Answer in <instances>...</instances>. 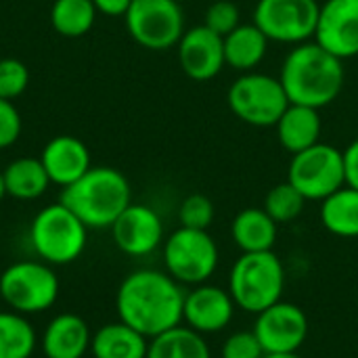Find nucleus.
I'll list each match as a JSON object with an SVG mask.
<instances>
[{"mask_svg": "<svg viewBox=\"0 0 358 358\" xmlns=\"http://www.w3.org/2000/svg\"><path fill=\"white\" fill-rule=\"evenodd\" d=\"M185 294V287L166 271L138 268L120 283L115 310L122 323L151 340L182 325Z\"/></svg>", "mask_w": 358, "mask_h": 358, "instance_id": "obj_1", "label": "nucleus"}, {"mask_svg": "<svg viewBox=\"0 0 358 358\" xmlns=\"http://www.w3.org/2000/svg\"><path fill=\"white\" fill-rule=\"evenodd\" d=\"M279 80L289 103L323 109L344 90V61L319 46L315 40L296 44L283 59Z\"/></svg>", "mask_w": 358, "mask_h": 358, "instance_id": "obj_2", "label": "nucleus"}, {"mask_svg": "<svg viewBox=\"0 0 358 358\" xmlns=\"http://www.w3.org/2000/svg\"><path fill=\"white\" fill-rule=\"evenodd\" d=\"M59 201L88 229H111L117 216L132 203V189L120 170L94 166L65 187Z\"/></svg>", "mask_w": 358, "mask_h": 358, "instance_id": "obj_3", "label": "nucleus"}, {"mask_svg": "<svg viewBox=\"0 0 358 358\" xmlns=\"http://www.w3.org/2000/svg\"><path fill=\"white\" fill-rule=\"evenodd\" d=\"M285 281V264L275 252H254L241 254L233 262L227 289L237 308L258 315L283 300Z\"/></svg>", "mask_w": 358, "mask_h": 358, "instance_id": "obj_4", "label": "nucleus"}, {"mask_svg": "<svg viewBox=\"0 0 358 358\" xmlns=\"http://www.w3.org/2000/svg\"><path fill=\"white\" fill-rule=\"evenodd\" d=\"M86 235L88 227L61 201L40 210L29 227L34 252L50 266L78 260L86 248Z\"/></svg>", "mask_w": 358, "mask_h": 358, "instance_id": "obj_5", "label": "nucleus"}, {"mask_svg": "<svg viewBox=\"0 0 358 358\" xmlns=\"http://www.w3.org/2000/svg\"><path fill=\"white\" fill-rule=\"evenodd\" d=\"M166 273L182 287L208 283L220 264V250L208 231L178 227L162 245Z\"/></svg>", "mask_w": 358, "mask_h": 358, "instance_id": "obj_6", "label": "nucleus"}, {"mask_svg": "<svg viewBox=\"0 0 358 358\" xmlns=\"http://www.w3.org/2000/svg\"><path fill=\"white\" fill-rule=\"evenodd\" d=\"M227 103L237 120L256 128H275L289 107L281 80L262 71H248L235 78L227 90Z\"/></svg>", "mask_w": 358, "mask_h": 358, "instance_id": "obj_7", "label": "nucleus"}, {"mask_svg": "<svg viewBox=\"0 0 358 358\" xmlns=\"http://www.w3.org/2000/svg\"><path fill=\"white\" fill-rule=\"evenodd\" d=\"M0 296L23 317L48 310L59 298V279L44 260H21L0 275Z\"/></svg>", "mask_w": 358, "mask_h": 358, "instance_id": "obj_8", "label": "nucleus"}, {"mask_svg": "<svg viewBox=\"0 0 358 358\" xmlns=\"http://www.w3.org/2000/svg\"><path fill=\"white\" fill-rule=\"evenodd\" d=\"M287 182H292L306 201H323L346 185L342 149L329 143H317L292 155Z\"/></svg>", "mask_w": 358, "mask_h": 358, "instance_id": "obj_9", "label": "nucleus"}, {"mask_svg": "<svg viewBox=\"0 0 358 358\" xmlns=\"http://www.w3.org/2000/svg\"><path fill=\"white\" fill-rule=\"evenodd\" d=\"M124 21L130 38L149 50H168L187 31L185 13L174 0H132Z\"/></svg>", "mask_w": 358, "mask_h": 358, "instance_id": "obj_10", "label": "nucleus"}, {"mask_svg": "<svg viewBox=\"0 0 358 358\" xmlns=\"http://www.w3.org/2000/svg\"><path fill=\"white\" fill-rule=\"evenodd\" d=\"M319 8V0H258L254 23L271 42L296 46L315 38Z\"/></svg>", "mask_w": 358, "mask_h": 358, "instance_id": "obj_11", "label": "nucleus"}, {"mask_svg": "<svg viewBox=\"0 0 358 358\" xmlns=\"http://www.w3.org/2000/svg\"><path fill=\"white\" fill-rule=\"evenodd\" d=\"M252 331L264 355L300 352L308 338V317L298 304L281 300L256 315Z\"/></svg>", "mask_w": 358, "mask_h": 358, "instance_id": "obj_12", "label": "nucleus"}, {"mask_svg": "<svg viewBox=\"0 0 358 358\" xmlns=\"http://www.w3.org/2000/svg\"><path fill=\"white\" fill-rule=\"evenodd\" d=\"M237 304L227 287L214 283H201L185 294L182 323L201 336H214L224 331L235 319Z\"/></svg>", "mask_w": 358, "mask_h": 358, "instance_id": "obj_13", "label": "nucleus"}, {"mask_svg": "<svg viewBox=\"0 0 358 358\" xmlns=\"http://www.w3.org/2000/svg\"><path fill=\"white\" fill-rule=\"evenodd\" d=\"M313 40L342 61L358 57V0H325Z\"/></svg>", "mask_w": 358, "mask_h": 358, "instance_id": "obj_14", "label": "nucleus"}, {"mask_svg": "<svg viewBox=\"0 0 358 358\" xmlns=\"http://www.w3.org/2000/svg\"><path fill=\"white\" fill-rule=\"evenodd\" d=\"M111 235L124 254L143 258L164 245V222L151 206L130 203L111 224Z\"/></svg>", "mask_w": 358, "mask_h": 358, "instance_id": "obj_15", "label": "nucleus"}, {"mask_svg": "<svg viewBox=\"0 0 358 358\" xmlns=\"http://www.w3.org/2000/svg\"><path fill=\"white\" fill-rule=\"evenodd\" d=\"M178 50V63L187 78L195 82H208L214 80L224 63V38L214 34L210 27L195 25L182 34V38L176 44Z\"/></svg>", "mask_w": 358, "mask_h": 358, "instance_id": "obj_16", "label": "nucleus"}, {"mask_svg": "<svg viewBox=\"0 0 358 358\" xmlns=\"http://www.w3.org/2000/svg\"><path fill=\"white\" fill-rule=\"evenodd\" d=\"M40 162L50 178V182L59 187H69L78 178H82L90 166V151L88 147L71 134H59L50 138L40 155Z\"/></svg>", "mask_w": 358, "mask_h": 358, "instance_id": "obj_17", "label": "nucleus"}, {"mask_svg": "<svg viewBox=\"0 0 358 358\" xmlns=\"http://www.w3.org/2000/svg\"><path fill=\"white\" fill-rule=\"evenodd\" d=\"M92 334L88 323L73 313L57 315L42 334V352L46 358H82L90 350Z\"/></svg>", "mask_w": 358, "mask_h": 358, "instance_id": "obj_18", "label": "nucleus"}, {"mask_svg": "<svg viewBox=\"0 0 358 358\" xmlns=\"http://www.w3.org/2000/svg\"><path fill=\"white\" fill-rule=\"evenodd\" d=\"M321 109L289 103V107L283 111L279 122L275 124L277 141L279 145L289 153L296 155L317 143H321V132H323V120H321Z\"/></svg>", "mask_w": 358, "mask_h": 358, "instance_id": "obj_19", "label": "nucleus"}, {"mask_svg": "<svg viewBox=\"0 0 358 358\" xmlns=\"http://www.w3.org/2000/svg\"><path fill=\"white\" fill-rule=\"evenodd\" d=\"M279 237V224L264 208H245L231 222V239L241 254L273 252Z\"/></svg>", "mask_w": 358, "mask_h": 358, "instance_id": "obj_20", "label": "nucleus"}, {"mask_svg": "<svg viewBox=\"0 0 358 358\" xmlns=\"http://www.w3.org/2000/svg\"><path fill=\"white\" fill-rule=\"evenodd\" d=\"M268 44L271 40L254 21L241 23L224 36V63L239 73L256 71L268 52Z\"/></svg>", "mask_w": 358, "mask_h": 358, "instance_id": "obj_21", "label": "nucleus"}, {"mask_svg": "<svg viewBox=\"0 0 358 358\" xmlns=\"http://www.w3.org/2000/svg\"><path fill=\"white\" fill-rule=\"evenodd\" d=\"M149 338L117 321L92 334L90 352L94 358H147Z\"/></svg>", "mask_w": 358, "mask_h": 358, "instance_id": "obj_22", "label": "nucleus"}, {"mask_svg": "<svg viewBox=\"0 0 358 358\" xmlns=\"http://www.w3.org/2000/svg\"><path fill=\"white\" fill-rule=\"evenodd\" d=\"M321 224L327 233L342 239L358 237V191L344 185L321 201Z\"/></svg>", "mask_w": 358, "mask_h": 358, "instance_id": "obj_23", "label": "nucleus"}, {"mask_svg": "<svg viewBox=\"0 0 358 358\" xmlns=\"http://www.w3.org/2000/svg\"><path fill=\"white\" fill-rule=\"evenodd\" d=\"M2 180H4L6 195L21 201H31L42 197L50 185V178L40 157H19L10 162L2 170Z\"/></svg>", "mask_w": 358, "mask_h": 358, "instance_id": "obj_24", "label": "nucleus"}, {"mask_svg": "<svg viewBox=\"0 0 358 358\" xmlns=\"http://www.w3.org/2000/svg\"><path fill=\"white\" fill-rule=\"evenodd\" d=\"M147 358H212L206 336L187 325H176L149 340Z\"/></svg>", "mask_w": 358, "mask_h": 358, "instance_id": "obj_25", "label": "nucleus"}, {"mask_svg": "<svg viewBox=\"0 0 358 358\" xmlns=\"http://www.w3.org/2000/svg\"><path fill=\"white\" fill-rule=\"evenodd\" d=\"M96 15L92 0H55L50 6V23L63 38H80L88 34Z\"/></svg>", "mask_w": 358, "mask_h": 358, "instance_id": "obj_26", "label": "nucleus"}, {"mask_svg": "<svg viewBox=\"0 0 358 358\" xmlns=\"http://www.w3.org/2000/svg\"><path fill=\"white\" fill-rule=\"evenodd\" d=\"M36 344V331L23 315L0 313V358H29Z\"/></svg>", "mask_w": 358, "mask_h": 358, "instance_id": "obj_27", "label": "nucleus"}, {"mask_svg": "<svg viewBox=\"0 0 358 358\" xmlns=\"http://www.w3.org/2000/svg\"><path fill=\"white\" fill-rule=\"evenodd\" d=\"M304 206H306V197L292 182L285 180L275 185L266 193L262 208L277 224H289L302 216Z\"/></svg>", "mask_w": 358, "mask_h": 358, "instance_id": "obj_28", "label": "nucleus"}, {"mask_svg": "<svg viewBox=\"0 0 358 358\" xmlns=\"http://www.w3.org/2000/svg\"><path fill=\"white\" fill-rule=\"evenodd\" d=\"M214 216H216L214 203L203 193L187 195L178 208V222H180V227H187V229L208 231L214 222Z\"/></svg>", "mask_w": 358, "mask_h": 358, "instance_id": "obj_29", "label": "nucleus"}, {"mask_svg": "<svg viewBox=\"0 0 358 358\" xmlns=\"http://www.w3.org/2000/svg\"><path fill=\"white\" fill-rule=\"evenodd\" d=\"M29 84V69L19 59H0V99L15 101Z\"/></svg>", "mask_w": 358, "mask_h": 358, "instance_id": "obj_30", "label": "nucleus"}, {"mask_svg": "<svg viewBox=\"0 0 358 358\" xmlns=\"http://www.w3.org/2000/svg\"><path fill=\"white\" fill-rule=\"evenodd\" d=\"M203 25L224 38L237 25H241V10L233 0H216L206 8Z\"/></svg>", "mask_w": 358, "mask_h": 358, "instance_id": "obj_31", "label": "nucleus"}, {"mask_svg": "<svg viewBox=\"0 0 358 358\" xmlns=\"http://www.w3.org/2000/svg\"><path fill=\"white\" fill-rule=\"evenodd\" d=\"M264 350L252 329L231 334L220 350V358H262Z\"/></svg>", "mask_w": 358, "mask_h": 358, "instance_id": "obj_32", "label": "nucleus"}, {"mask_svg": "<svg viewBox=\"0 0 358 358\" xmlns=\"http://www.w3.org/2000/svg\"><path fill=\"white\" fill-rule=\"evenodd\" d=\"M21 134V115L13 101L0 99V149L17 143Z\"/></svg>", "mask_w": 358, "mask_h": 358, "instance_id": "obj_33", "label": "nucleus"}, {"mask_svg": "<svg viewBox=\"0 0 358 358\" xmlns=\"http://www.w3.org/2000/svg\"><path fill=\"white\" fill-rule=\"evenodd\" d=\"M344 176H346V185L358 191V138H355L344 151Z\"/></svg>", "mask_w": 358, "mask_h": 358, "instance_id": "obj_34", "label": "nucleus"}, {"mask_svg": "<svg viewBox=\"0 0 358 358\" xmlns=\"http://www.w3.org/2000/svg\"><path fill=\"white\" fill-rule=\"evenodd\" d=\"M96 13L107 17H124L132 4V0H92Z\"/></svg>", "mask_w": 358, "mask_h": 358, "instance_id": "obj_35", "label": "nucleus"}, {"mask_svg": "<svg viewBox=\"0 0 358 358\" xmlns=\"http://www.w3.org/2000/svg\"><path fill=\"white\" fill-rule=\"evenodd\" d=\"M262 358H302L298 352H292V355H264Z\"/></svg>", "mask_w": 358, "mask_h": 358, "instance_id": "obj_36", "label": "nucleus"}, {"mask_svg": "<svg viewBox=\"0 0 358 358\" xmlns=\"http://www.w3.org/2000/svg\"><path fill=\"white\" fill-rule=\"evenodd\" d=\"M6 195V191H4V180H2V170H0V201H2V197Z\"/></svg>", "mask_w": 358, "mask_h": 358, "instance_id": "obj_37", "label": "nucleus"}, {"mask_svg": "<svg viewBox=\"0 0 358 358\" xmlns=\"http://www.w3.org/2000/svg\"><path fill=\"white\" fill-rule=\"evenodd\" d=\"M174 2H185V0H174Z\"/></svg>", "mask_w": 358, "mask_h": 358, "instance_id": "obj_38", "label": "nucleus"}]
</instances>
